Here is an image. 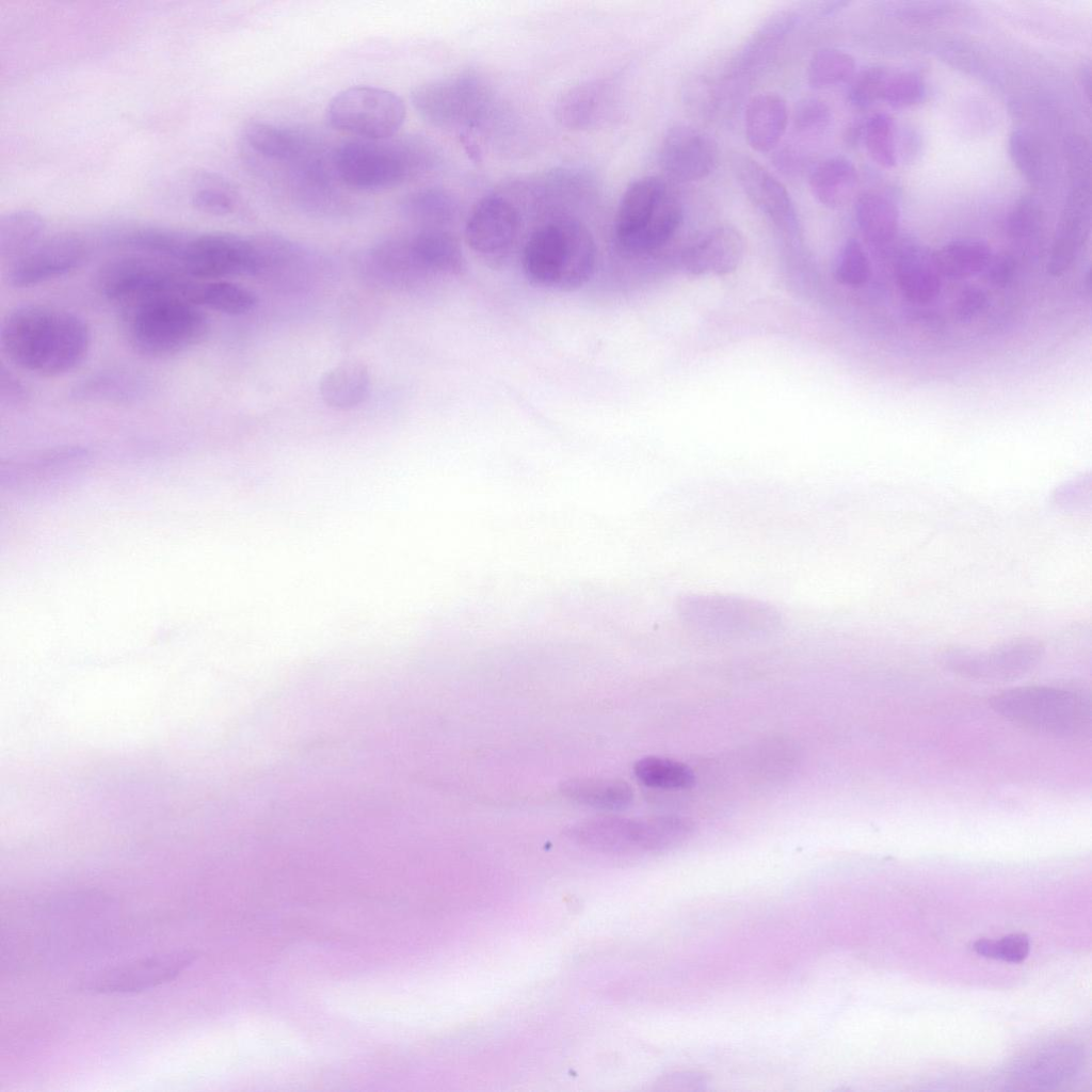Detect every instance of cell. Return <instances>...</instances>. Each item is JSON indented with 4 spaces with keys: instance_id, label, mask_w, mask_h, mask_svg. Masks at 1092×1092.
Here are the masks:
<instances>
[{
    "instance_id": "cell-14",
    "label": "cell",
    "mask_w": 1092,
    "mask_h": 1092,
    "mask_svg": "<svg viewBox=\"0 0 1092 1092\" xmlns=\"http://www.w3.org/2000/svg\"><path fill=\"white\" fill-rule=\"evenodd\" d=\"M519 231L515 206L501 195H487L470 211L465 224V241L472 253L491 269H500L509 260Z\"/></svg>"
},
{
    "instance_id": "cell-47",
    "label": "cell",
    "mask_w": 1092,
    "mask_h": 1092,
    "mask_svg": "<svg viewBox=\"0 0 1092 1092\" xmlns=\"http://www.w3.org/2000/svg\"><path fill=\"white\" fill-rule=\"evenodd\" d=\"M974 950L984 958L1002 960L1018 963L1025 960L1029 953V937L1023 933L1009 934L1000 940H979L973 946Z\"/></svg>"
},
{
    "instance_id": "cell-30",
    "label": "cell",
    "mask_w": 1092,
    "mask_h": 1092,
    "mask_svg": "<svg viewBox=\"0 0 1092 1092\" xmlns=\"http://www.w3.org/2000/svg\"><path fill=\"white\" fill-rule=\"evenodd\" d=\"M43 216L30 209H17L0 219V258L7 264L33 248L45 238Z\"/></svg>"
},
{
    "instance_id": "cell-28",
    "label": "cell",
    "mask_w": 1092,
    "mask_h": 1092,
    "mask_svg": "<svg viewBox=\"0 0 1092 1092\" xmlns=\"http://www.w3.org/2000/svg\"><path fill=\"white\" fill-rule=\"evenodd\" d=\"M857 225L876 250L888 247L897 237L899 211L893 200L874 192L862 194L855 204Z\"/></svg>"
},
{
    "instance_id": "cell-44",
    "label": "cell",
    "mask_w": 1092,
    "mask_h": 1092,
    "mask_svg": "<svg viewBox=\"0 0 1092 1092\" xmlns=\"http://www.w3.org/2000/svg\"><path fill=\"white\" fill-rule=\"evenodd\" d=\"M832 112L820 98H805L799 101L792 113V127L802 136H818L830 126Z\"/></svg>"
},
{
    "instance_id": "cell-48",
    "label": "cell",
    "mask_w": 1092,
    "mask_h": 1092,
    "mask_svg": "<svg viewBox=\"0 0 1092 1092\" xmlns=\"http://www.w3.org/2000/svg\"><path fill=\"white\" fill-rule=\"evenodd\" d=\"M30 399V394L21 380L11 370L2 367L0 373V403L7 410H17L25 406Z\"/></svg>"
},
{
    "instance_id": "cell-12",
    "label": "cell",
    "mask_w": 1092,
    "mask_h": 1092,
    "mask_svg": "<svg viewBox=\"0 0 1092 1092\" xmlns=\"http://www.w3.org/2000/svg\"><path fill=\"white\" fill-rule=\"evenodd\" d=\"M177 264L197 280L254 275L263 264L258 239L230 232L190 235Z\"/></svg>"
},
{
    "instance_id": "cell-16",
    "label": "cell",
    "mask_w": 1092,
    "mask_h": 1092,
    "mask_svg": "<svg viewBox=\"0 0 1092 1092\" xmlns=\"http://www.w3.org/2000/svg\"><path fill=\"white\" fill-rule=\"evenodd\" d=\"M194 959L195 954L190 951L141 958L85 979L82 987L101 994L142 992L175 979Z\"/></svg>"
},
{
    "instance_id": "cell-2",
    "label": "cell",
    "mask_w": 1092,
    "mask_h": 1092,
    "mask_svg": "<svg viewBox=\"0 0 1092 1092\" xmlns=\"http://www.w3.org/2000/svg\"><path fill=\"white\" fill-rule=\"evenodd\" d=\"M121 332L135 353L165 358L200 343L209 321L203 308L178 295H159L121 306Z\"/></svg>"
},
{
    "instance_id": "cell-8",
    "label": "cell",
    "mask_w": 1092,
    "mask_h": 1092,
    "mask_svg": "<svg viewBox=\"0 0 1092 1092\" xmlns=\"http://www.w3.org/2000/svg\"><path fill=\"white\" fill-rule=\"evenodd\" d=\"M678 617L698 631L722 637L765 635L783 624L782 612L772 604L753 597L691 593L676 601Z\"/></svg>"
},
{
    "instance_id": "cell-27",
    "label": "cell",
    "mask_w": 1092,
    "mask_h": 1092,
    "mask_svg": "<svg viewBox=\"0 0 1092 1092\" xmlns=\"http://www.w3.org/2000/svg\"><path fill=\"white\" fill-rule=\"evenodd\" d=\"M808 183L812 194L822 206L836 209L851 198L857 183V172L849 159L830 157L815 166Z\"/></svg>"
},
{
    "instance_id": "cell-32",
    "label": "cell",
    "mask_w": 1092,
    "mask_h": 1092,
    "mask_svg": "<svg viewBox=\"0 0 1092 1092\" xmlns=\"http://www.w3.org/2000/svg\"><path fill=\"white\" fill-rule=\"evenodd\" d=\"M189 300L200 308L230 316L247 314L257 305L252 290L227 279L196 280Z\"/></svg>"
},
{
    "instance_id": "cell-49",
    "label": "cell",
    "mask_w": 1092,
    "mask_h": 1092,
    "mask_svg": "<svg viewBox=\"0 0 1092 1092\" xmlns=\"http://www.w3.org/2000/svg\"><path fill=\"white\" fill-rule=\"evenodd\" d=\"M987 306V296L978 287H967L958 296L954 315L960 321H969L980 315Z\"/></svg>"
},
{
    "instance_id": "cell-20",
    "label": "cell",
    "mask_w": 1092,
    "mask_h": 1092,
    "mask_svg": "<svg viewBox=\"0 0 1092 1092\" xmlns=\"http://www.w3.org/2000/svg\"><path fill=\"white\" fill-rule=\"evenodd\" d=\"M744 250L742 235L733 226L721 225L684 253L682 264L692 275H725L737 269Z\"/></svg>"
},
{
    "instance_id": "cell-39",
    "label": "cell",
    "mask_w": 1092,
    "mask_h": 1092,
    "mask_svg": "<svg viewBox=\"0 0 1092 1092\" xmlns=\"http://www.w3.org/2000/svg\"><path fill=\"white\" fill-rule=\"evenodd\" d=\"M132 375L105 373L89 379L78 389V397L99 401H128L140 395V383Z\"/></svg>"
},
{
    "instance_id": "cell-4",
    "label": "cell",
    "mask_w": 1092,
    "mask_h": 1092,
    "mask_svg": "<svg viewBox=\"0 0 1092 1092\" xmlns=\"http://www.w3.org/2000/svg\"><path fill=\"white\" fill-rule=\"evenodd\" d=\"M434 150L424 142L354 140L332 154L335 176L357 190H382L401 184L435 164Z\"/></svg>"
},
{
    "instance_id": "cell-22",
    "label": "cell",
    "mask_w": 1092,
    "mask_h": 1092,
    "mask_svg": "<svg viewBox=\"0 0 1092 1092\" xmlns=\"http://www.w3.org/2000/svg\"><path fill=\"white\" fill-rule=\"evenodd\" d=\"M789 122L786 100L772 92L753 96L744 111V133L758 152L773 150L784 136Z\"/></svg>"
},
{
    "instance_id": "cell-19",
    "label": "cell",
    "mask_w": 1092,
    "mask_h": 1092,
    "mask_svg": "<svg viewBox=\"0 0 1092 1092\" xmlns=\"http://www.w3.org/2000/svg\"><path fill=\"white\" fill-rule=\"evenodd\" d=\"M616 92V85L611 79L599 78L579 83L559 98L556 107L558 121L573 130L598 127L614 112Z\"/></svg>"
},
{
    "instance_id": "cell-46",
    "label": "cell",
    "mask_w": 1092,
    "mask_h": 1092,
    "mask_svg": "<svg viewBox=\"0 0 1092 1092\" xmlns=\"http://www.w3.org/2000/svg\"><path fill=\"white\" fill-rule=\"evenodd\" d=\"M889 71L882 66H869L851 79L849 101L856 108H868L881 100Z\"/></svg>"
},
{
    "instance_id": "cell-21",
    "label": "cell",
    "mask_w": 1092,
    "mask_h": 1092,
    "mask_svg": "<svg viewBox=\"0 0 1092 1092\" xmlns=\"http://www.w3.org/2000/svg\"><path fill=\"white\" fill-rule=\"evenodd\" d=\"M895 272L903 295L911 302L926 304L941 291V274L934 255L917 243H904L895 259Z\"/></svg>"
},
{
    "instance_id": "cell-9",
    "label": "cell",
    "mask_w": 1092,
    "mask_h": 1092,
    "mask_svg": "<svg viewBox=\"0 0 1092 1092\" xmlns=\"http://www.w3.org/2000/svg\"><path fill=\"white\" fill-rule=\"evenodd\" d=\"M196 280L175 262L135 253L103 263L96 274L95 284L105 299L122 306L159 295H178L189 300Z\"/></svg>"
},
{
    "instance_id": "cell-26",
    "label": "cell",
    "mask_w": 1092,
    "mask_h": 1092,
    "mask_svg": "<svg viewBox=\"0 0 1092 1092\" xmlns=\"http://www.w3.org/2000/svg\"><path fill=\"white\" fill-rule=\"evenodd\" d=\"M566 799L583 806L622 810L633 801L632 787L622 780L605 777H573L560 784Z\"/></svg>"
},
{
    "instance_id": "cell-13",
    "label": "cell",
    "mask_w": 1092,
    "mask_h": 1092,
    "mask_svg": "<svg viewBox=\"0 0 1092 1092\" xmlns=\"http://www.w3.org/2000/svg\"><path fill=\"white\" fill-rule=\"evenodd\" d=\"M1043 647L1032 639L1009 641L986 649L950 648L941 655V663L950 672L974 680L1007 681L1031 671L1040 661Z\"/></svg>"
},
{
    "instance_id": "cell-24",
    "label": "cell",
    "mask_w": 1092,
    "mask_h": 1092,
    "mask_svg": "<svg viewBox=\"0 0 1092 1092\" xmlns=\"http://www.w3.org/2000/svg\"><path fill=\"white\" fill-rule=\"evenodd\" d=\"M247 154L271 162H289L294 165L308 154L307 143L298 132L264 122H252L242 132Z\"/></svg>"
},
{
    "instance_id": "cell-42",
    "label": "cell",
    "mask_w": 1092,
    "mask_h": 1092,
    "mask_svg": "<svg viewBox=\"0 0 1092 1092\" xmlns=\"http://www.w3.org/2000/svg\"><path fill=\"white\" fill-rule=\"evenodd\" d=\"M926 96L924 79L914 71H889L881 100L893 108L902 109L918 105Z\"/></svg>"
},
{
    "instance_id": "cell-50",
    "label": "cell",
    "mask_w": 1092,
    "mask_h": 1092,
    "mask_svg": "<svg viewBox=\"0 0 1092 1092\" xmlns=\"http://www.w3.org/2000/svg\"><path fill=\"white\" fill-rule=\"evenodd\" d=\"M1014 270L1015 263L1011 257L993 255L983 272L990 284L1003 287L1012 280Z\"/></svg>"
},
{
    "instance_id": "cell-1",
    "label": "cell",
    "mask_w": 1092,
    "mask_h": 1092,
    "mask_svg": "<svg viewBox=\"0 0 1092 1092\" xmlns=\"http://www.w3.org/2000/svg\"><path fill=\"white\" fill-rule=\"evenodd\" d=\"M92 335L86 322L68 310L26 304L5 315L0 347L16 367L39 376H59L86 357Z\"/></svg>"
},
{
    "instance_id": "cell-10",
    "label": "cell",
    "mask_w": 1092,
    "mask_h": 1092,
    "mask_svg": "<svg viewBox=\"0 0 1092 1092\" xmlns=\"http://www.w3.org/2000/svg\"><path fill=\"white\" fill-rule=\"evenodd\" d=\"M417 112L430 124L447 129H469L485 122L492 92L484 78L465 70L418 85L412 93Z\"/></svg>"
},
{
    "instance_id": "cell-5",
    "label": "cell",
    "mask_w": 1092,
    "mask_h": 1092,
    "mask_svg": "<svg viewBox=\"0 0 1092 1092\" xmlns=\"http://www.w3.org/2000/svg\"><path fill=\"white\" fill-rule=\"evenodd\" d=\"M695 822L681 815L648 817L597 816L567 826L573 841L611 854H642L670 851L690 839Z\"/></svg>"
},
{
    "instance_id": "cell-17",
    "label": "cell",
    "mask_w": 1092,
    "mask_h": 1092,
    "mask_svg": "<svg viewBox=\"0 0 1092 1092\" xmlns=\"http://www.w3.org/2000/svg\"><path fill=\"white\" fill-rule=\"evenodd\" d=\"M658 160L664 174L678 182L709 176L719 161L717 142L705 131L687 124H675L664 133Z\"/></svg>"
},
{
    "instance_id": "cell-31",
    "label": "cell",
    "mask_w": 1092,
    "mask_h": 1092,
    "mask_svg": "<svg viewBox=\"0 0 1092 1092\" xmlns=\"http://www.w3.org/2000/svg\"><path fill=\"white\" fill-rule=\"evenodd\" d=\"M933 255L941 276L962 279L983 272L993 252L984 241L960 239L943 245Z\"/></svg>"
},
{
    "instance_id": "cell-7",
    "label": "cell",
    "mask_w": 1092,
    "mask_h": 1092,
    "mask_svg": "<svg viewBox=\"0 0 1092 1092\" xmlns=\"http://www.w3.org/2000/svg\"><path fill=\"white\" fill-rule=\"evenodd\" d=\"M990 705L1006 720L1046 736L1077 738L1090 729V701L1071 689L1019 687L996 694Z\"/></svg>"
},
{
    "instance_id": "cell-11",
    "label": "cell",
    "mask_w": 1092,
    "mask_h": 1092,
    "mask_svg": "<svg viewBox=\"0 0 1092 1092\" xmlns=\"http://www.w3.org/2000/svg\"><path fill=\"white\" fill-rule=\"evenodd\" d=\"M405 105L396 93L359 85L336 94L326 109L327 123L336 130L362 140L391 139L402 127Z\"/></svg>"
},
{
    "instance_id": "cell-38",
    "label": "cell",
    "mask_w": 1092,
    "mask_h": 1092,
    "mask_svg": "<svg viewBox=\"0 0 1092 1092\" xmlns=\"http://www.w3.org/2000/svg\"><path fill=\"white\" fill-rule=\"evenodd\" d=\"M191 203L203 213L227 215L236 210L238 194L225 179L214 174L204 173L193 187Z\"/></svg>"
},
{
    "instance_id": "cell-18",
    "label": "cell",
    "mask_w": 1092,
    "mask_h": 1092,
    "mask_svg": "<svg viewBox=\"0 0 1092 1092\" xmlns=\"http://www.w3.org/2000/svg\"><path fill=\"white\" fill-rule=\"evenodd\" d=\"M733 170L748 199L775 224L793 228L797 210L786 187L753 158L737 155Z\"/></svg>"
},
{
    "instance_id": "cell-29",
    "label": "cell",
    "mask_w": 1092,
    "mask_h": 1092,
    "mask_svg": "<svg viewBox=\"0 0 1092 1092\" xmlns=\"http://www.w3.org/2000/svg\"><path fill=\"white\" fill-rule=\"evenodd\" d=\"M1082 194H1074L1056 232L1047 271L1053 276L1065 273L1075 261L1088 234L1089 216Z\"/></svg>"
},
{
    "instance_id": "cell-25",
    "label": "cell",
    "mask_w": 1092,
    "mask_h": 1092,
    "mask_svg": "<svg viewBox=\"0 0 1092 1092\" xmlns=\"http://www.w3.org/2000/svg\"><path fill=\"white\" fill-rule=\"evenodd\" d=\"M370 373L360 362L349 360L327 370L319 382L322 401L334 410H352L362 404L370 390Z\"/></svg>"
},
{
    "instance_id": "cell-40",
    "label": "cell",
    "mask_w": 1092,
    "mask_h": 1092,
    "mask_svg": "<svg viewBox=\"0 0 1092 1092\" xmlns=\"http://www.w3.org/2000/svg\"><path fill=\"white\" fill-rule=\"evenodd\" d=\"M1009 154L1025 179L1031 184H1039L1045 172L1043 151L1038 140L1029 132L1015 130L1009 139Z\"/></svg>"
},
{
    "instance_id": "cell-23",
    "label": "cell",
    "mask_w": 1092,
    "mask_h": 1092,
    "mask_svg": "<svg viewBox=\"0 0 1092 1092\" xmlns=\"http://www.w3.org/2000/svg\"><path fill=\"white\" fill-rule=\"evenodd\" d=\"M406 243L422 275H459L465 270L459 242L445 230L427 228L407 239Z\"/></svg>"
},
{
    "instance_id": "cell-33",
    "label": "cell",
    "mask_w": 1092,
    "mask_h": 1092,
    "mask_svg": "<svg viewBox=\"0 0 1092 1092\" xmlns=\"http://www.w3.org/2000/svg\"><path fill=\"white\" fill-rule=\"evenodd\" d=\"M189 236L175 229L144 226L122 232L115 238V242L136 254L177 263Z\"/></svg>"
},
{
    "instance_id": "cell-43",
    "label": "cell",
    "mask_w": 1092,
    "mask_h": 1092,
    "mask_svg": "<svg viewBox=\"0 0 1092 1092\" xmlns=\"http://www.w3.org/2000/svg\"><path fill=\"white\" fill-rule=\"evenodd\" d=\"M870 277L869 260L861 243L849 239L841 247L835 264V278L847 286H862Z\"/></svg>"
},
{
    "instance_id": "cell-3",
    "label": "cell",
    "mask_w": 1092,
    "mask_h": 1092,
    "mask_svg": "<svg viewBox=\"0 0 1092 1092\" xmlns=\"http://www.w3.org/2000/svg\"><path fill=\"white\" fill-rule=\"evenodd\" d=\"M595 264L593 236L573 218H559L535 229L523 252L526 277L552 290L579 289L592 277Z\"/></svg>"
},
{
    "instance_id": "cell-6",
    "label": "cell",
    "mask_w": 1092,
    "mask_h": 1092,
    "mask_svg": "<svg viewBox=\"0 0 1092 1092\" xmlns=\"http://www.w3.org/2000/svg\"><path fill=\"white\" fill-rule=\"evenodd\" d=\"M682 220L679 200L667 181L643 176L624 191L614 220V238L625 255L638 256L663 246Z\"/></svg>"
},
{
    "instance_id": "cell-35",
    "label": "cell",
    "mask_w": 1092,
    "mask_h": 1092,
    "mask_svg": "<svg viewBox=\"0 0 1092 1092\" xmlns=\"http://www.w3.org/2000/svg\"><path fill=\"white\" fill-rule=\"evenodd\" d=\"M855 74L854 58L836 48L817 50L807 66V82L812 89L825 90L850 81Z\"/></svg>"
},
{
    "instance_id": "cell-36",
    "label": "cell",
    "mask_w": 1092,
    "mask_h": 1092,
    "mask_svg": "<svg viewBox=\"0 0 1092 1092\" xmlns=\"http://www.w3.org/2000/svg\"><path fill=\"white\" fill-rule=\"evenodd\" d=\"M408 215L431 225L445 224L457 212L456 198L447 190L430 187L408 196L404 203Z\"/></svg>"
},
{
    "instance_id": "cell-41",
    "label": "cell",
    "mask_w": 1092,
    "mask_h": 1092,
    "mask_svg": "<svg viewBox=\"0 0 1092 1092\" xmlns=\"http://www.w3.org/2000/svg\"><path fill=\"white\" fill-rule=\"evenodd\" d=\"M1044 225L1041 206L1032 197L1022 198L1007 220L1008 236L1021 246L1037 244Z\"/></svg>"
},
{
    "instance_id": "cell-15",
    "label": "cell",
    "mask_w": 1092,
    "mask_h": 1092,
    "mask_svg": "<svg viewBox=\"0 0 1092 1092\" xmlns=\"http://www.w3.org/2000/svg\"><path fill=\"white\" fill-rule=\"evenodd\" d=\"M89 256L90 246L78 235L45 237L29 252L7 264L6 279L13 288L34 287L76 271L86 262Z\"/></svg>"
},
{
    "instance_id": "cell-34",
    "label": "cell",
    "mask_w": 1092,
    "mask_h": 1092,
    "mask_svg": "<svg viewBox=\"0 0 1092 1092\" xmlns=\"http://www.w3.org/2000/svg\"><path fill=\"white\" fill-rule=\"evenodd\" d=\"M633 774L644 786L654 789L682 790L695 784L690 766L668 757H642L635 762Z\"/></svg>"
},
{
    "instance_id": "cell-37",
    "label": "cell",
    "mask_w": 1092,
    "mask_h": 1092,
    "mask_svg": "<svg viewBox=\"0 0 1092 1092\" xmlns=\"http://www.w3.org/2000/svg\"><path fill=\"white\" fill-rule=\"evenodd\" d=\"M862 140L871 159L889 168L897 163V130L894 119L884 112L872 114L863 124Z\"/></svg>"
},
{
    "instance_id": "cell-45",
    "label": "cell",
    "mask_w": 1092,
    "mask_h": 1092,
    "mask_svg": "<svg viewBox=\"0 0 1092 1092\" xmlns=\"http://www.w3.org/2000/svg\"><path fill=\"white\" fill-rule=\"evenodd\" d=\"M1075 1054L1069 1048H1054L1038 1055L1026 1066L1028 1077L1041 1083H1050L1059 1079L1074 1066Z\"/></svg>"
}]
</instances>
